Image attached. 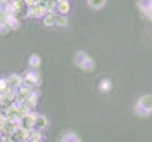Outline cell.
<instances>
[{
    "mask_svg": "<svg viewBox=\"0 0 152 142\" xmlns=\"http://www.w3.org/2000/svg\"><path fill=\"white\" fill-rule=\"evenodd\" d=\"M136 111L141 116H146L152 113V96L151 95H145L142 96L136 105Z\"/></svg>",
    "mask_w": 152,
    "mask_h": 142,
    "instance_id": "6da1fadb",
    "label": "cell"
},
{
    "mask_svg": "<svg viewBox=\"0 0 152 142\" xmlns=\"http://www.w3.org/2000/svg\"><path fill=\"white\" fill-rule=\"evenodd\" d=\"M76 64L83 69L90 70L94 68V62L87 54L80 51L76 54Z\"/></svg>",
    "mask_w": 152,
    "mask_h": 142,
    "instance_id": "7a4b0ae2",
    "label": "cell"
},
{
    "mask_svg": "<svg viewBox=\"0 0 152 142\" xmlns=\"http://www.w3.org/2000/svg\"><path fill=\"white\" fill-rule=\"evenodd\" d=\"M34 126L40 131L44 130L46 128V126H48V119H46V118L44 117V116H38V117L35 118Z\"/></svg>",
    "mask_w": 152,
    "mask_h": 142,
    "instance_id": "3957f363",
    "label": "cell"
},
{
    "mask_svg": "<svg viewBox=\"0 0 152 142\" xmlns=\"http://www.w3.org/2000/svg\"><path fill=\"white\" fill-rule=\"evenodd\" d=\"M57 10L62 14H66L70 10V4L68 0H61L57 2Z\"/></svg>",
    "mask_w": 152,
    "mask_h": 142,
    "instance_id": "277c9868",
    "label": "cell"
},
{
    "mask_svg": "<svg viewBox=\"0 0 152 142\" xmlns=\"http://www.w3.org/2000/svg\"><path fill=\"white\" fill-rule=\"evenodd\" d=\"M105 3H106V0H88L89 6L95 10L101 9L105 5Z\"/></svg>",
    "mask_w": 152,
    "mask_h": 142,
    "instance_id": "5b68a950",
    "label": "cell"
},
{
    "mask_svg": "<svg viewBox=\"0 0 152 142\" xmlns=\"http://www.w3.org/2000/svg\"><path fill=\"white\" fill-rule=\"evenodd\" d=\"M28 136L29 138V139L31 140V142H35V141H40L42 138V133L40 130H32L28 133Z\"/></svg>",
    "mask_w": 152,
    "mask_h": 142,
    "instance_id": "8992f818",
    "label": "cell"
},
{
    "mask_svg": "<svg viewBox=\"0 0 152 142\" xmlns=\"http://www.w3.org/2000/svg\"><path fill=\"white\" fill-rule=\"evenodd\" d=\"M68 23V19L65 15H59L56 17V24L60 27H64Z\"/></svg>",
    "mask_w": 152,
    "mask_h": 142,
    "instance_id": "52a82bcc",
    "label": "cell"
},
{
    "mask_svg": "<svg viewBox=\"0 0 152 142\" xmlns=\"http://www.w3.org/2000/svg\"><path fill=\"white\" fill-rule=\"evenodd\" d=\"M99 88L101 91H109L112 88V83L110 80H103L99 85Z\"/></svg>",
    "mask_w": 152,
    "mask_h": 142,
    "instance_id": "ba28073f",
    "label": "cell"
},
{
    "mask_svg": "<svg viewBox=\"0 0 152 142\" xmlns=\"http://www.w3.org/2000/svg\"><path fill=\"white\" fill-rule=\"evenodd\" d=\"M45 24L46 26H53L56 24V16L53 14H49L45 19Z\"/></svg>",
    "mask_w": 152,
    "mask_h": 142,
    "instance_id": "9c48e42d",
    "label": "cell"
},
{
    "mask_svg": "<svg viewBox=\"0 0 152 142\" xmlns=\"http://www.w3.org/2000/svg\"><path fill=\"white\" fill-rule=\"evenodd\" d=\"M29 63H30V65H32V66H34V67H36V66H38L39 65H40V58L38 57V56H32V57H30V61H29Z\"/></svg>",
    "mask_w": 152,
    "mask_h": 142,
    "instance_id": "30bf717a",
    "label": "cell"
},
{
    "mask_svg": "<svg viewBox=\"0 0 152 142\" xmlns=\"http://www.w3.org/2000/svg\"><path fill=\"white\" fill-rule=\"evenodd\" d=\"M27 81L30 82V83L34 85V83L37 82V77L34 76V73H29V75L27 78Z\"/></svg>",
    "mask_w": 152,
    "mask_h": 142,
    "instance_id": "8fae6325",
    "label": "cell"
}]
</instances>
